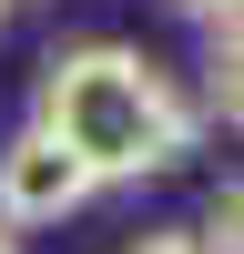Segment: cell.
<instances>
[{
    "label": "cell",
    "mask_w": 244,
    "mask_h": 254,
    "mask_svg": "<svg viewBox=\"0 0 244 254\" xmlns=\"http://www.w3.org/2000/svg\"><path fill=\"white\" fill-rule=\"evenodd\" d=\"M41 132L92 163V183H142L193 153V102L132 41H81V51H51L41 71Z\"/></svg>",
    "instance_id": "cell-1"
},
{
    "label": "cell",
    "mask_w": 244,
    "mask_h": 254,
    "mask_svg": "<svg viewBox=\"0 0 244 254\" xmlns=\"http://www.w3.org/2000/svg\"><path fill=\"white\" fill-rule=\"evenodd\" d=\"M102 183H92V163L81 153H61L51 132H10L0 142V224H10V234H31V224H61V214H81V203H92Z\"/></svg>",
    "instance_id": "cell-2"
},
{
    "label": "cell",
    "mask_w": 244,
    "mask_h": 254,
    "mask_svg": "<svg viewBox=\"0 0 244 254\" xmlns=\"http://www.w3.org/2000/svg\"><path fill=\"white\" fill-rule=\"evenodd\" d=\"M122 254H203V234H183V224H153V234H132Z\"/></svg>",
    "instance_id": "cell-3"
},
{
    "label": "cell",
    "mask_w": 244,
    "mask_h": 254,
    "mask_svg": "<svg viewBox=\"0 0 244 254\" xmlns=\"http://www.w3.org/2000/svg\"><path fill=\"white\" fill-rule=\"evenodd\" d=\"M183 10H203V20H234V0H183Z\"/></svg>",
    "instance_id": "cell-4"
},
{
    "label": "cell",
    "mask_w": 244,
    "mask_h": 254,
    "mask_svg": "<svg viewBox=\"0 0 244 254\" xmlns=\"http://www.w3.org/2000/svg\"><path fill=\"white\" fill-rule=\"evenodd\" d=\"M0 254H20V234H10V224H0Z\"/></svg>",
    "instance_id": "cell-5"
},
{
    "label": "cell",
    "mask_w": 244,
    "mask_h": 254,
    "mask_svg": "<svg viewBox=\"0 0 244 254\" xmlns=\"http://www.w3.org/2000/svg\"><path fill=\"white\" fill-rule=\"evenodd\" d=\"M0 20H10V0H0Z\"/></svg>",
    "instance_id": "cell-6"
}]
</instances>
